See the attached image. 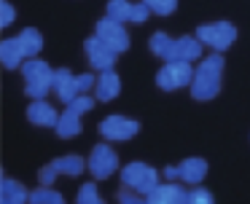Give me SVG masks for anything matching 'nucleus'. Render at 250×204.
Instances as JSON below:
<instances>
[{
  "label": "nucleus",
  "mask_w": 250,
  "mask_h": 204,
  "mask_svg": "<svg viewBox=\"0 0 250 204\" xmlns=\"http://www.w3.org/2000/svg\"><path fill=\"white\" fill-rule=\"evenodd\" d=\"M223 67H226V59L221 57V51H212L199 59L194 81H191L194 100H199V102L215 100L218 91H221V83H223Z\"/></svg>",
  "instance_id": "1"
},
{
  "label": "nucleus",
  "mask_w": 250,
  "mask_h": 204,
  "mask_svg": "<svg viewBox=\"0 0 250 204\" xmlns=\"http://www.w3.org/2000/svg\"><path fill=\"white\" fill-rule=\"evenodd\" d=\"M22 75H24V94L30 100H43V97H49V91H54V70L41 57L24 59Z\"/></svg>",
  "instance_id": "2"
},
{
  "label": "nucleus",
  "mask_w": 250,
  "mask_h": 204,
  "mask_svg": "<svg viewBox=\"0 0 250 204\" xmlns=\"http://www.w3.org/2000/svg\"><path fill=\"white\" fill-rule=\"evenodd\" d=\"M119 177H121V185L135 188L140 196H148V193L164 180V177L159 175V169H153L146 161H129V164H124L119 169Z\"/></svg>",
  "instance_id": "3"
},
{
  "label": "nucleus",
  "mask_w": 250,
  "mask_h": 204,
  "mask_svg": "<svg viewBox=\"0 0 250 204\" xmlns=\"http://www.w3.org/2000/svg\"><path fill=\"white\" fill-rule=\"evenodd\" d=\"M194 62H183V59H172V62H164L156 73V86L162 91H178L183 86H191L194 81Z\"/></svg>",
  "instance_id": "4"
},
{
  "label": "nucleus",
  "mask_w": 250,
  "mask_h": 204,
  "mask_svg": "<svg viewBox=\"0 0 250 204\" xmlns=\"http://www.w3.org/2000/svg\"><path fill=\"white\" fill-rule=\"evenodd\" d=\"M196 35L205 43L210 51H226V48L234 46L237 41V27L231 21H210V24H199L196 27Z\"/></svg>",
  "instance_id": "5"
},
{
  "label": "nucleus",
  "mask_w": 250,
  "mask_h": 204,
  "mask_svg": "<svg viewBox=\"0 0 250 204\" xmlns=\"http://www.w3.org/2000/svg\"><path fill=\"white\" fill-rule=\"evenodd\" d=\"M97 129L108 143H126V140H132L137 132H140V123H137L135 118H129V116L113 113V116H105Z\"/></svg>",
  "instance_id": "6"
},
{
  "label": "nucleus",
  "mask_w": 250,
  "mask_h": 204,
  "mask_svg": "<svg viewBox=\"0 0 250 204\" xmlns=\"http://www.w3.org/2000/svg\"><path fill=\"white\" fill-rule=\"evenodd\" d=\"M119 169H121L119 153H116L108 143L94 145L92 153H89V175H92L94 180H108V177H113Z\"/></svg>",
  "instance_id": "7"
},
{
  "label": "nucleus",
  "mask_w": 250,
  "mask_h": 204,
  "mask_svg": "<svg viewBox=\"0 0 250 204\" xmlns=\"http://www.w3.org/2000/svg\"><path fill=\"white\" fill-rule=\"evenodd\" d=\"M126 21H119V19H110V16H105V19H100L97 24H94V35H100L105 43H108L110 48H113L116 54H124L129 51V32H126Z\"/></svg>",
  "instance_id": "8"
},
{
  "label": "nucleus",
  "mask_w": 250,
  "mask_h": 204,
  "mask_svg": "<svg viewBox=\"0 0 250 204\" xmlns=\"http://www.w3.org/2000/svg\"><path fill=\"white\" fill-rule=\"evenodd\" d=\"M83 51H86L89 64H92L97 73H100V70H110V67L116 64V57H119V54H116L100 35L86 38V43H83Z\"/></svg>",
  "instance_id": "9"
},
{
  "label": "nucleus",
  "mask_w": 250,
  "mask_h": 204,
  "mask_svg": "<svg viewBox=\"0 0 250 204\" xmlns=\"http://www.w3.org/2000/svg\"><path fill=\"white\" fill-rule=\"evenodd\" d=\"M151 204H183L188 202V188L183 180H162L151 193L146 196Z\"/></svg>",
  "instance_id": "10"
},
{
  "label": "nucleus",
  "mask_w": 250,
  "mask_h": 204,
  "mask_svg": "<svg viewBox=\"0 0 250 204\" xmlns=\"http://www.w3.org/2000/svg\"><path fill=\"white\" fill-rule=\"evenodd\" d=\"M27 121L33 123V126L54 129L57 121H60V113H57V107L43 97V100H33V102L27 105Z\"/></svg>",
  "instance_id": "11"
},
{
  "label": "nucleus",
  "mask_w": 250,
  "mask_h": 204,
  "mask_svg": "<svg viewBox=\"0 0 250 204\" xmlns=\"http://www.w3.org/2000/svg\"><path fill=\"white\" fill-rule=\"evenodd\" d=\"M119 94H121V75L116 73L113 67L100 70L97 83H94V97H97V102H110Z\"/></svg>",
  "instance_id": "12"
},
{
  "label": "nucleus",
  "mask_w": 250,
  "mask_h": 204,
  "mask_svg": "<svg viewBox=\"0 0 250 204\" xmlns=\"http://www.w3.org/2000/svg\"><path fill=\"white\" fill-rule=\"evenodd\" d=\"M54 94L60 102L70 105L81 91H78V81H76V73H70L67 67H60L54 70Z\"/></svg>",
  "instance_id": "13"
},
{
  "label": "nucleus",
  "mask_w": 250,
  "mask_h": 204,
  "mask_svg": "<svg viewBox=\"0 0 250 204\" xmlns=\"http://www.w3.org/2000/svg\"><path fill=\"white\" fill-rule=\"evenodd\" d=\"M205 48H207V46L199 41V35H180V38H175L172 59H183V62H199ZM172 59H169V62H172Z\"/></svg>",
  "instance_id": "14"
},
{
  "label": "nucleus",
  "mask_w": 250,
  "mask_h": 204,
  "mask_svg": "<svg viewBox=\"0 0 250 204\" xmlns=\"http://www.w3.org/2000/svg\"><path fill=\"white\" fill-rule=\"evenodd\" d=\"M178 166H180V180H183L188 188L199 185V183L207 177V169H210L202 156H188V159H183Z\"/></svg>",
  "instance_id": "15"
},
{
  "label": "nucleus",
  "mask_w": 250,
  "mask_h": 204,
  "mask_svg": "<svg viewBox=\"0 0 250 204\" xmlns=\"http://www.w3.org/2000/svg\"><path fill=\"white\" fill-rule=\"evenodd\" d=\"M81 129H83L81 126V113L65 105V110L60 113V121H57L54 132L60 134L62 140H70V137H78V134H81Z\"/></svg>",
  "instance_id": "16"
},
{
  "label": "nucleus",
  "mask_w": 250,
  "mask_h": 204,
  "mask_svg": "<svg viewBox=\"0 0 250 204\" xmlns=\"http://www.w3.org/2000/svg\"><path fill=\"white\" fill-rule=\"evenodd\" d=\"M0 202L24 204V202H30V191L24 188V183L14 180V177H3V183H0Z\"/></svg>",
  "instance_id": "17"
},
{
  "label": "nucleus",
  "mask_w": 250,
  "mask_h": 204,
  "mask_svg": "<svg viewBox=\"0 0 250 204\" xmlns=\"http://www.w3.org/2000/svg\"><path fill=\"white\" fill-rule=\"evenodd\" d=\"M24 51L22 46H19V38H6V41L0 43V62H3V67L8 70H17L24 64Z\"/></svg>",
  "instance_id": "18"
},
{
  "label": "nucleus",
  "mask_w": 250,
  "mask_h": 204,
  "mask_svg": "<svg viewBox=\"0 0 250 204\" xmlns=\"http://www.w3.org/2000/svg\"><path fill=\"white\" fill-rule=\"evenodd\" d=\"M54 166L60 169V175H65V177H78L83 169H89V159H83V156H78V153H67V156L54 159Z\"/></svg>",
  "instance_id": "19"
},
{
  "label": "nucleus",
  "mask_w": 250,
  "mask_h": 204,
  "mask_svg": "<svg viewBox=\"0 0 250 204\" xmlns=\"http://www.w3.org/2000/svg\"><path fill=\"white\" fill-rule=\"evenodd\" d=\"M19 46H22L24 57H38L41 51H43V35H41V30H35V27H24L22 32H19Z\"/></svg>",
  "instance_id": "20"
},
{
  "label": "nucleus",
  "mask_w": 250,
  "mask_h": 204,
  "mask_svg": "<svg viewBox=\"0 0 250 204\" xmlns=\"http://www.w3.org/2000/svg\"><path fill=\"white\" fill-rule=\"evenodd\" d=\"M148 48H151V54L153 57H159V59H164V62H169L172 59V51H175V38H169L167 32H153L151 35V41H148Z\"/></svg>",
  "instance_id": "21"
},
{
  "label": "nucleus",
  "mask_w": 250,
  "mask_h": 204,
  "mask_svg": "<svg viewBox=\"0 0 250 204\" xmlns=\"http://www.w3.org/2000/svg\"><path fill=\"white\" fill-rule=\"evenodd\" d=\"M30 202L33 204H62L65 196L54 185H38V191H30Z\"/></svg>",
  "instance_id": "22"
},
{
  "label": "nucleus",
  "mask_w": 250,
  "mask_h": 204,
  "mask_svg": "<svg viewBox=\"0 0 250 204\" xmlns=\"http://www.w3.org/2000/svg\"><path fill=\"white\" fill-rule=\"evenodd\" d=\"M132 14H135V3H129V0H108L105 16L119 21H132Z\"/></svg>",
  "instance_id": "23"
},
{
  "label": "nucleus",
  "mask_w": 250,
  "mask_h": 204,
  "mask_svg": "<svg viewBox=\"0 0 250 204\" xmlns=\"http://www.w3.org/2000/svg\"><path fill=\"white\" fill-rule=\"evenodd\" d=\"M76 202L78 204H100L103 202V196H100V191H97V183H83V185L78 188Z\"/></svg>",
  "instance_id": "24"
},
{
  "label": "nucleus",
  "mask_w": 250,
  "mask_h": 204,
  "mask_svg": "<svg viewBox=\"0 0 250 204\" xmlns=\"http://www.w3.org/2000/svg\"><path fill=\"white\" fill-rule=\"evenodd\" d=\"M156 16H172L178 11V0H143Z\"/></svg>",
  "instance_id": "25"
},
{
  "label": "nucleus",
  "mask_w": 250,
  "mask_h": 204,
  "mask_svg": "<svg viewBox=\"0 0 250 204\" xmlns=\"http://www.w3.org/2000/svg\"><path fill=\"white\" fill-rule=\"evenodd\" d=\"M94 102H97V97H92L89 91H83V94H78V97H76V100H73L67 107H73V110H78V113L83 116V113H89V110L94 107Z\"/></svg>",
  "instance_id": "26"
},
{
  "label": "nucleus",
  "mask_w": 250,
  "mask_h": 204,
  "mask_svg": "<svg viewBox=\"0 0 250 204\" xmlns=\"http://www.w3.org/2000/svg\"><path fill=\"white\" fill-rule=\"evenodd\" d=\"M212 202V193L202 185H191L188 191V204H210Z\"/></svg>",
  "instance_id": "27"
},
{
  "label": "nucleus",
  "mask_w": 250,
  "mask_h": 204,
  "mask_svg": "<svg viewBox=\"0 0 250 204\" xmlns=\"http://www.w3.org/2000/svg\"><path fill=\"white\" fill-rule=\"evenodd\" d=\"M57 177H60V169L54 166V161L46 164L43 169H38V183H41V185H54Z\"/></svg>",
  "instance_id": "28"
},
{
  "label": "nucleus",
  "mask_w": 250,
  "mask_h": 204,
  "mask_svg": "<svg viewBox=\"0 0 250 204\" xmlns=\"http://www.w3.org/2000/svg\"><path fill=\"white\" fill-rule=\"evenodd\" d=\"M14 19H17V11L8 0H0V27H11Z\"/></svg>",
  "instance_id": "29"
},
{
  "label": "nucleus",
  "mask_w": 250,
  "mask_h": 204,
  "mask_svg": "<svg viewBox=\"0 0 250 204\" xmlns=\"http://www.w3.org/2000/svg\"><path fill=\"white\" fill-rule=\"evenodd\" d=\"M76 81H78V91H94V83H97V75H92V73H81V75H76Z\"/></svg>",
  "instance_id": "30"
},
{
  "label": "nucleus",
  "mask_w": 250,
  "mask_h": 204,
  "mask_svg": "<svg viewBox=\"0 0 250 204\" xmlns=\"http://www.w3.org/2000/svg\"><path fill=\"white\" fill-rule=\"evenodd\" d=\"M151 14H153V11H151V8H148V5L140 0V3H135V14H132V21H135V24H143V21H146Z\"/></svg>",
  "instance_id": "31"
},
{
  "label": "nucleus",
  "mask_w": 250,
  "mask_h": 204,
  "mask_svg": "<svg viewBox=\"0 0 250 204\" xmlns=\"http://www.w3.org/2000/svg\"><path fill=\"white\" fill-rule=\"evenodd\" d=\"M119 202L121 204H135V202H140V193H137L135 191V188H121V191H119Z\"/></svg>",
  "instance_id": "32"
},
{
  "label": "nucleus",
  "mask_w": 250,
  "mask_h": 204,
  "mask_svg": "<svg viewBox=\"0 0 250 204\" xmlns=\"http://www.w3.org/2000/svg\"><path fill=\"white\" fill-rule=\"evenodd\" d=\"M162 177H164V180H180V166L178 164H169V166H164V169H162Z\"/></svg>",
  "instance_id": "33"
}]
</instances>
